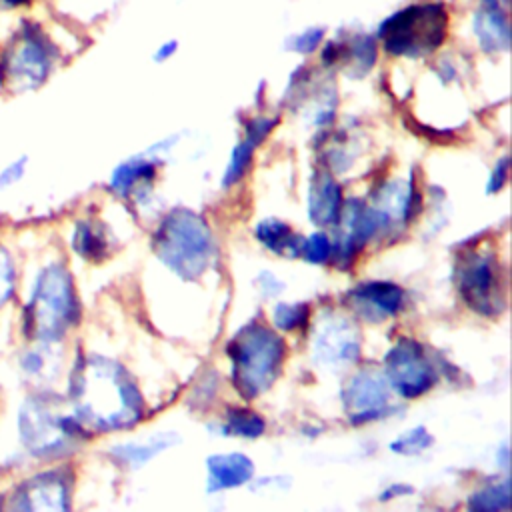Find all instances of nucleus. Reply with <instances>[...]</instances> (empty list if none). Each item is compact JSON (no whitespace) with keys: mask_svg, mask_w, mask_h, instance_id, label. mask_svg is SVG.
Returning a JSON list of instances; mask_svg holds the SVG:
<instances>
[{"mask_svg":"<svg viewBox=\"0 0 512 512\" xmlns=\"http://www.w3.org/2000/svg\"><path fill=\"white\" fill-rule=\"evenodd\" d=\"M64 400L90 434L132 428L144 414V400L130 372L96 352L76 354Z\"/></svg>","mask_w":512,"mask_h":512,"instance_id":"1","label":"nucleus"},{"mask_svg":"<svg viewBox=\"0 0 512 512\" xmlns=\"http://www.w3.org/2000/svg\"><path fill=\"white\" fill-rule=\"evenodd\" d=\"M18 450L30 462L52 464L74 454L92 438L52 388L30 390L14 414Z\"/></svg>","mask_w":512,"mask_h":512,"instance_id":"2","label":"nucleus"},{"mask_svg":"<svg viewBox=\"0 0 512 512\" xmlns=\"http://www.w3.org/2000/svg\"><path fill=\"white\" fill-rule=\"evenodd\" d=\"M80 322V298L68 266L48 260L32 274L18 312L24 342L62 344Z\"/></svg>","mask_w":512,"mask_h":512,"instance_id":"3","label":"nucleus"},{"mask_svg":"<svg viewBox=\"0 0 512 512\" xmlns=\"http://www.w3.org/2000/svg\"><path fill=\"white\" fill-rule=\"evenodd\" d=\"M58 60L60 48L48 28L34 18H20L0 46V92H36L50 80Z\"/></svg>","mask_w":512,"mask_h":512,"instance_id":"4","label":"nucleus"},{"mask_svg":"<svg viewBox=\"0 0 512 512\" xmlns=\"http://www.w3.org/2000/svg\"><path fill=\"white\" fill-rule=\"evenodd\" d=\"M232 362V382L238 394L252 400L266 392L280 374L286 342L272 328L248 322L226 344Z\"/></svg>","mask_w":512,"mask_h":512,"instance_id":"5","label":"nucleus"},{"mask_svg":"<svg viewBox=\"0 0 512 512\" xmlns=\"http://www.w3.org/2000/svg\"><path fill=\"white\" fill-rule=\"evenodd\" d=\"M158 260L182 280H196L204 274L214 252L208 222L190 208L170 210L154 234Z\"/></svg>","mask_w":512,"mask_h":512,"instance_id":"6","label":"nucleus"},{"mask_svg":"<svg viewBox=\"0 0 512 512\" xmlns=\"http://www.w3.org/2000/svg\"><path fill=\"white\" fill-rule=\"evenodd\" d=\"M450 30V10L440 0L414 2L380 22L376 38L384 52L402 58H424L436 52Z\"/></svg>","mask_w":512,"mask_h":512,"instance_id":"7","label":"nucleus"},{"mask_svg":"<svg viewBox=\"0 0 512 512\" xmlns=\"http://www.w3.org/2000/svg\"><path fill=\"white\" fill-rule=\"evenodd\" d=\"M74 474L68 466H48L34 470L18 480L6 492L8 510L18 512H64L72 506Z\"/></svg>","mask_w":512,"mask_h":512,"instance_id":"8","label":"nucleus"},{"mask_svg":"<svg viewBox=\"0 0 512 512\" xmlns=\"http://www.w3.org/2000/svg\"><path fill=\"white\" fill-rule=\"evenodd\" d=\"M456 286L468 308L482 316L504 310V282L498 258L488 252H466L456 266Z\"/></svg>","mask_w":512,"mask_h":512,"instance_id":"9","label":"nucleus"},{"mask_svg":"<svg viewBox=\"0 0 512 512\" xmlns=\"http://www.w3.org/2000/svg\"><path fill=\"white\" fill-rule=\"evenodd\" d=\"M384 376L398 396L410 400L426 394L434 386L436 368L424 346L404 336L386 352Z\"/></svg>","mask_w":512,"mask_h":512,"instance_id":"10","label":"nucleus"},{"mask_svg":"<svg viewBox=\"0 0 512 512\" xmlns=\"http://www.w3.org/2000/svg\"><path fill=\"white\" fill-rule=\"evenodd\" d=\"M312 356L328 370H344L360 356V332L340 314L318 316L312 336Z\"/></svg>","mask_w":512,"mask_h":512,"instance_id":"11","label":"nucleus"},{"mask_svg":"<svg viewBox=\"0 0 512 512\" xmlns=\"http://www.w3.org/2000/svg\"><path fill=\"white\" fill-rule=\"evenodd\" d=\"M388 400L390 384L384 372L376 370H362L354 374L342 390V402L348 412L350 424L378 420L382 414H386Z\"/></svg>","mask_w":512,"mask_h":512,"instance_id":"12","label":"nucleus"},{"mask_svg":"<svg viewBox=\"0 0 512 512\" xmlns=\"http://www.w3.org/2000/svg\"><path fill=\"white\" fill-rule=\"evenodd\" d=\"M352 308L366 320L380 322L396 316L404 304V290L386 280H370L354 286L348 292Z\"/></svg>","mask_w":512,"mask_h":512,"instance_id":"13","label":"nucleus"},{"mask_svg":"<svg viewBox=\"0 0 512 512\" xmlns=\"http://www.w3.org/2000/svg\"><path fill=\"white\" fill-rule=\"evenodd\" d=\"M58 346L60 344L24 342V346L14 354V368L20 378L32 386L30 390L52 388V382L62 370L58 360Z\"/></svg>","mask_w":512,"mask_h":512,"instance_id":"14","label":"nucleus"},{"mask_svg":"<svg viewBox=\"0 0 512 512\" xmlns=\"http://www.w3.org/2000/svg\"><path fill=\"white\" fill-rule=\"evenodd\" d=\"M278 124V118L274 116H254L244 126V138L232 148L230 160L226 164V170L222 174V186L230 188L234 186L248 170L254 150L268 138V134Z\"/></svg>","mask_w":512,"mask_h":512,"instance_id":"15","label":"nucleus"},{"mask_svg":"<svg viewBox=\"0 0 512 512\" xmlns=\"http://www.w3.org/2000/svg\"><path fill=\"white\" fill-rule=\"evenodd\" d=\"M472 32L482 52H506L510 48V22L506 6L482 2L472 18Z\"/></svg>","mask_w":512,"mask_h":512,"instance_id":"16","label":"nucleus"},{"mask_svg":"<svg viewBox=\"0 0 512 512\" xmlns=\"http://www.w3.org/2000/svg\"><path fill=\"white\" fill-rule=\"evenodd\" d=\"M206 492L214 494L244 486L254 476V462L240 452L212 454L206 458Z\"/></svg>","mask_w":512,"mask_h":512,"instance_id":"17","label":"nucleus"},{"mask_svg":"<svg viewBox=\"0 0 512 512\" xmlns=\"http://www.w3.org/2000/svg\"><path fill=\"white\" fill-rule=\"evenodd\" d=\"M342 204V188L332 174L316 172L308 186V218L316 226L336 224Z\"/></svg>","mask_w":512,"mask_h":512,"instance_id":"18","label":"nucleus"},{"mask_svg":"<svg viewBox=\"0 0 512 512\" xmlns=\"http://www.w3.org/2000/svg\"><path fill=\"white\" fill-rule=\"evenodd\" d=\"M374 208L384 214L388 224H408L418 212V190L414 186V178H410L408 182L392 180L382 186V190L376 194Z\"/></svg>","mask_w":512,"mask_h":512,"instance_id":"19","label":"nucleus"},{"mask_svg":"<svg viewBox=\"0 0 512 512\" xmlns=\"http://www.w3.org/2000/svg\"><path fill=\"white\" fill-rule=\"evenodd\" d=\"M70 248L82 260H102L108 254V236L104 226L92 220H76L70 232Z\"/></svg>","mask_w":512,"mask_h":512,"instance_id":"20","label":"nucleus"},{"mask_svg":"<svg viewBox=\"0 0 512 512\" xmlns=\"http://www.w3.org/2000/svg\"><path fill=\"white\" fill-rule=\"evenodd\" d=\"M156 176V164L148 158H128L124 162H120L108 180V188L116 194V196H128L132 194V190L142 184V182H150Z\"/></svg>","mask_w":512,"mask_h":512,"instance_id":"21","label":"nucleus"},{"mask_svg":"<svg viewBox=\"0 0 512 512\" xmlns=\"http://www.w3.org/2000/svg\"><path fill=\"white\" fill-rule=\"evenodd\" d=\"M254 234H256V240L268 250L276 254H288L290 258L298 256L302 238L296 236L286 222L278 218H264L256 224Z\"/></svg>","mask_w":512,"mask_h":512,"instance_id":"22","label":"nucleus"},{"mask_svg":"<svg viewBox=\"0 0 512 512\" xmlns=\"http://www.w3.org/2000/svg\"><path fill=\"white\" fill-rule=\"evenodd\" d=\"M378 58L376 40L368 34H356L348 44H342L340 62L346 66V72L354 78L366 76Z\"/></svg>","mask_w":512,"mask_h":512,"instance_id":"23","label":"nucleus"},{"mask_svg":"<svg viewBox=\"0 0 512 512\" xmlns=\"http://www.w3.org/2000/svg\"><path fill=\"white\" fill-rule=\"evenodd\" d=\"M176 438L172 434H162V436H154L150 438L146 444L142 442H128V444H118L110 450V454L122 462L128 464L130 468H138L142 464H146L148 460H152L158 452L166 450Z\"/></svg>","mask_w":512,"mask_h":512,"instance_id":"24","label":"nucleus"},{"mask_svg":"<svg viewBox=\"0 0 512 512\" xmlns=\"http://www.w3.org/2000/svg\"><path fill=\"white\" fill-rule=\"evenodd\" d=\"M510 480L504 478L496 484H488L474 492L468 500L470 510H480V512H498V510H508L512 504L510 498Z\"/></svg>","mask_w":512,"mask_h":512,"instance_id":"25","label":"nucleus"},{"mask_svg":"<svg viewBox=\"0 0 512 512\" xmlns=\"http://www.w3.org/2000/svg\"><path fill=\"white\" fill-rule=\"evenodd\" d=\"M264 430H266V422L258 412L240 408V406L228 408L226 426H224L226 434H234L242 438H258L264 434Z\"/></svg>","mask_w":512,"mask_h":512,"instance_id":"26","label":"nucleus"},{"mask_svg":"<svg viewBox=\"0 0 512 512\" xmlns=\"http://www.w3.org/2000/svg\"><path fill=\"white\" fill-rule=\"evenodd\" d=\"M20 286V272L16 264L14 252L0 242V310L8 308L16 296Z\"/></svg>","mask_w":512,"mask_h":512,"instance_id":"27","label":"nucleus"},{"mask_svg":"<svg viewBox=\"0 0 512 512\" xmlns=\"http://www.w3.org/2000/svg\"><path fill=\"white\" fill-rule=\"evenodd\" d=\"M308 304L306 302H280L272 310V322L284 332L302 328L308 322Z\"/></svg>","mask_w":512,"mask_h":512,"instance_id":"28","label":"nucleus"},{"mask_svg":"<svg viewBox=\"0 0 512 512\" xmlns=\"http://www.w3.org/2000/svg\"><path fill=\"white\" fill-rule=\"evenodd\" d=\"M434 442L432 434L424 426H414L390 442V450L402 456H414L424 452Z\"/></svg>","mask_w":512,"mask_h":512,"instance_id":"29","label":"nucleus"},{"mask_svg":"<svg viewBox=\"0 0 512 512\" xmlns=\"http://www.w3.org/2000/svg\"><path fill=\"white\" fill-rule=\"evenodd\" d=\"M298 256L310 264H324L332 256V240L324 232H314L300 240Z\"/></svg>","mask_w":512,"mask_h":512,"instance_id":"30","label":"nucleus"},{"mask_svg":"<svg viewBox=\"0 0 512 512\" xmlns=\"http://www.w3.org/2000/svg\"><path fill=\"white\" fill-rule=\"evenodd\" d=\"M30 168V156L28 154H18L14 158H10L8 162H4L0 166V192L14 188L16 184H20Z\"/></svg>","mask_w":512,"mask_h":512,"instance_id":"31","label":"nucleus"},{"mask_svg":"<svg viewBox=\"0 0 512 512\" xmlns=\"http://www.w3.org/2000/svg\"><path fill=\"white\" fill-rule=\"evenodd\" d=\"M322 40H324V28L312 26V28H306V30L290 36L286 46H288V50L298 52V54H312L318 50Z\"/></svg>","mask_w":512,"mask_h":512,"instance_id":"32","label":"nucleus"},{"mask_svg":"<svg viewBox=\"0 0 512 512\" xmlns=\"http://www.w3.org/2000/svg\"><path fill=\"white\" fill-rule=\"evenodd\" d=\"M508 168H510V160L508 156H502L496 160L490 176H488V182H486V194H496L500 192V188L506 184L508 180Z\"/></svg>","mask_w":512,"mask_h":512,"instance_id":"33","label":"nucleus"},{"mask_svg":"<svg viewBox=\"0 0 512 512\" xmlns=\"http://www.w3.org/2000/svg\"><path fill=\"white\" fill-rule=\"evenodd\" d=\"M176 50H178V40H166V42H162V44L154 50L152 60H154V62H166V60H170V58L176 54Z\"/></svg>","mask_w":512,"mask_h":512,"instance_id":"34","label":"nucleus"},{"mask_svg":"<svg viewBox=\"0 0 512 512\" xmlns=\"http://www.w3.org/2000/svg\"><path fill=\"white\" fill-rule=\"evenodd\" d=\"M36 0H0V14H16L34 6Z\"/></svg>","mask_w":512,"mask_h":512,"instance_id":"35","label":"nucleus"},{"mask_svg":"<svg viewBox=\"0 0 512 512\" xmlns=\"http://www.w3.org/2000/svg\"><path fill=\"white\" fill-rule=\"evenodd\" d=\"M402 492H412V488L410 486H400V484H394V486H390L386 492H382V496H380V500H390V498H396L398 494H402Z\"/></svg>","mask_w":512,"mask_h":512,"instance_id":"36","label":"nucleus"},{"mask_svg":"<svg viewBox=\"0 0 512 512\" xmlns=\"http://www.w3.org/2000/svg\"><path fill=\"white\" fill-rule=\"evenodd\" d=\"M496 462L500 468H508L510 464V454H508V444H502L500 450L496 452Z\"/></svg>","mask_w":512,"mask_h":512,"instance_id":"37","label":"nucleus"},{"mask_svg":"<svg viewBox=\"0 0 512 512\" xmlns=\"http://www.w3.org/2000/svg\"><path fill=\"white\" fill-rule=\"evenodd\" d=\"M4 506H6V492L0 490V510H4Z\"/></svg>","mask_w":512,"mask_h":512,"instance_id":"38","label":"nucleus"}]
</instances>
